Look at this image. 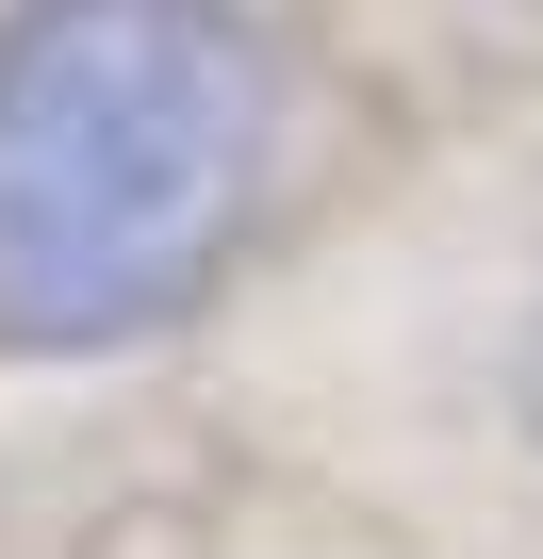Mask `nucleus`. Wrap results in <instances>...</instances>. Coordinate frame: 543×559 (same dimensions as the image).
<instances>
[{"label": "nucleus", "mask_w": 543, "mask_h": 559, "mask_svg": "<svg viewBox=\"0 0 543 559\" xmlns=\"http://www.w3.org/2000/svg\"><path fill=\"white\" fill-rule=\"evenodd\" d=\"M281 50L247 0H17L0 17V346L83 362L198 313L263 230Z\"/></svg>", "instance_id": "nucleus-1"}]
</instances>
